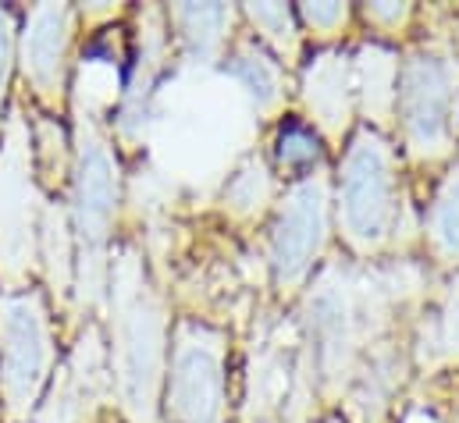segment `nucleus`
Here are the masks:
<instances>
[{
  "mask_svg": "<svg viewBox=\"0 0 459 423\" xmlns=\"http://www.w3.org/2000/svg\"><path fill=\"white\" fill-rule=\"evenodd\" d=\"M299 104L303 121L328 142H349V128L356 117V82H352V54L321 50L299 75Z\"/></svg>",
  "mask_w": 459,
  "mask_h": 423,
  "instance_id": "nucleus-13",
  "label": "nucleus"
},
{
  "mask_svg": "<svg viewBox=\"0 0 459 423\" xmlns=\"http://www.w3.org/2000/svg\"><path fill=\"white\" fill-rule=\"evenodd\" d=\"M317 399L321 395L296 317L264 310L249 334L238 423H314Z\"/></svg>",
  "mask_w": 459,
  "mask_h": 423,
  "instance_id": "nucleus-5",
  "label": "nucleus"
},
{
  "mask_svg": "<svg viewBox=\"0 0 459 423\" xmlns=\"http://www.w3.org/2000/svg\"><path fill=\"white\" fill-rule=\"evenodd\" d=\"M168 14L164 7H146L139 14V54L132 65V79L128 90L121 97V114H117V135L121 139H139L150 110H153V97H157V82L164 75L168 65Z\"/></svg>",
  "mask_w": 459,
  "mask_h": 423,
  "instance_id": "nucleus-14",
  "label": "nucleus"
},
{
  "mask_svg": "<svg viewBox=\"0 0 459 423\" xmlns=\"http://www.w3.org/2000/svg\"><path fill=\"white\" fill-rule=\"evenodd\" d=\"M39 267L47 274L50 296L65 306L68 296L75 292V238H72V220L68 207L50 200L43 211V228H39Z\"/></svg>",
  "mask_w": 459,
  "mask_h": 423,
  "instance_id": "nucleus-19",
  "label": "nucleus"
},
{
  "mask_svg": "<svg viewBox=\"0 0 459 423\" xmlns=\"http://www.w3.org/2000/svg\"><path fill=\"white\" fill-rule=\"evenodd\" d=\"M403 423H442L431 410H424V406H410L406 413H403Z\"/></svg>",
  "mask_w": 459,
  "mask_h": 423,
  "instance_id": "nucleus-27",
  "label": "nucleus"
},
{
  "mask_svg": "<svg viewBox=\"0 0 459 423\" xmlns=\"http://www.w3.org/2000/svg\"><path fill=\"white\" fill-rule=\"evenodd\" d=\"M225 75L242 86V93L249 97L253 114L260 121H274L285 117L289 104V68L249 32H238L231 39L229 54H225Z\"/></svg>",
  "mask_w": 459,
  "mask_h": 423,
  "instance_id": "nucleus-15",
  "label": "nucleus"
},
{
  "mask_svg": "<svg viewBox=\"0 0 459 423\" xmlns=\"http://www.w3.org/2000/svg\"><path fill=\"white\" fill-rule=\"evenodd\" d=\"M335 228L352 260H381L399 246L403 231V175H399V150L395 142L359 125L342 157L339 178L332 186Z\"/></svg>",
  "mask_w": 459,
  "mask_h": 423,
  "instance_id": "nucleus-4",
  "label": "nucleus"
},
{
  "mask_svg": "<svg viewBox=\"0 0 459 423\" xmlns=\"http://www.w3.org/2000/svg\"><path fill=\"white\" fill-rule=\"evenodd\" d=\"M108 423H117V420H108Z\"/></svg>",
  "mask_w": 459,
  "mask_h": 423,
  "instance_id": "nucleus-29",
  "label": "nucleus"
},
{
  "mask_svg": "<svg viewBox=\"0 0 459 423\" xmlns=\"http://www.w3.org/2000/svg\"><path fill=\"white\" fill-rule=\"evenodd\" d=\"M225 213L235 224H253L278 203L274 196V171L267 168V160L260 153H246L238 160V168L229 175L225 193H221Z\"/></svg>",
  "mask_w": 459,
  "mask_h": 423,
  "instance_id": "nucleus-20",
  "label": "nucleus"
},
{
  "mask_svg": "<svg viewBox=\"0 0 459 423\" xmlns=\"http://www.w3.org/2000/svg\"><path fill=\"white\" fill-rule=\"evenodd\" d=\"M317 423H345V417H342V413H328L325 420H317Z\"/></svg>",
  "mask_w": 459,
  "mask_h": 423,
  "instance_id": "nucleus-28",
  "label": "nucleus"
},
{
  "mask_svg": "<svg viewBox=\"0 0 459 423\" xmlns=\"http://www.w3.org/2000/svg\"><path fill=\"white\" fill-rule=\"evenodd\" d=\"M296 18H299V29H307L310 36L335 39V36H342L352 11H349V4H299Z\"/></svg>",
  "mask_w": 459,
  "mask_h": 423,
  "instance_id": "nucleus-24",
  "label": "nucleus"
},
{
  "mask_svg": "<svg viewBox=\"0 0 459 423\" xmlns=\"http://www.w3.org/2000/svg\"><path fill=\"white\" fill-rule=\"evenodd\" d=\"M325 168V139L303 117H281L274 132V178L299 182Z\"/></svg>",
  "mask_w": 459,
  "mask_h": 423,
  "instance_id": "nucleus-22",
  "label": "nucleus"
},
{
  "mask_svg": "<svg viewBox=\"0 0 459 423\" xmlns=\"http://www.w3.org/2000/svg\"><path fill=\"white\" fill-rule=\"evenodd\" d=\"M424 296L428 278L413 260H325L296 299L317 395L342 406L345 423L388 420L413 367Z\"/></svg>",
  "mask_w": 459,
  "mask_h": 423,
  "instance_id": "nucleus-1",
  "label": "nucleus"
},
{
  "mask_svg": "<svg viewBox=\"0 0 459 423\" xmlns=\"http://www.w3.org/2000/svg\"><path fill=\"white\" fill-rule=\"evenodd\" d=\"M108 370L125 423H160V392L168 370L171 317L168 299L153 285L143 253L121 246L108 271Z\"/></svg>",
  "mask_w": 459,
  "mask_h": 423,
  "instance_id": "nucleus-2",
  "label": "nucleus"
},
{
  "mask_svg": "<svg viewBox=\"0 0 459 423\" xmlns=\"http://www.w3.org/2000/svg\"><path fill=\"white\" fill-rule=\"evenodd\" d=\"M18 57V25L7 7H0V125H4V100L11 86V68Z\"/></svg>",
  "mask_w": 459,
  "mask_h": 423,
  "instance_id": "nucleus-25",
  "label": "nucleus"
},
{
  "mask_svg": "<svg viewBox=\"0 0 459 423\" xmlns=\"http://www.w3.org/2000/svg\"><path fill=\"white\" fill-rule=\"evenodd\" d=\"M231 338L225 327L182 317L171 327L160 410L168 423H229Z\"/></svg>",
  "mask_w": 459,
  "mask_h": 423,
  "instance_id": "nucleus-10",
  "label": "nucleus"
},
{
  "mask_svg": "<svg viewBox=\"0 0 459 423\" xmlns=\"http://www.w3.org/2000/svg\"><path fill=\"white\" fill-rule=\"evenodd\" d=\"M75 47V7L72 4H39L29 11L25 29L18 32V61L32 97L50 117L68 104V68Z\"/></svg>",
  "mask_w": 459,
  "mask_h": 423,
  "instance_id": "nucleus-11",
  "label": "nucleus"
},
{
  "mask_svg": "<svg viewBox=\"0 0 459 423\" xmlns=\"http://www.w3.org/2000/svg\"><path fill=\"white\" fill-rule=\"evenodd\" d=\"M111 392L108 341L97 320H86L82 338L75 341L65 367L54 374L43 402L25 423H93Z\"/></svg>",
  "mask_w": 459,
  "mask_h": 423,
  "instance_id": "nucleus-12",
  "label": "nucleus"
},
{
  "mask_svg": "<svg viewBox=\"0 0 459 423\" xmlns=\"http://www.w3.org/2000/svg\"><path fill=\"white\" fill-rule=\"evenodd\" d=\"M238 18L249 22V36L260 39L285 68H296L299 61V47H303V29L292 7L285 4H246L238 11Z\"/></svg>",
  "mask_w": 459,
  "mask_h": 423,
  "instance_id": "nucleus-23",
  "label": "nucleus"
},
{
  "mask_svg": "<svg viewBox=\"0 0 459 423\" xmlns=\"http://www.w3.org/2000/svg\"><path fill=\"white\" fill-rule=\"evenodd\" d=\"M168 29H175L182 54L189 65L211 68L225 61V50L231 47V25L238 22V11L225 4H175L164 11Z\"/></svg>",
  "mask_w": 459,
  "mask_h": 423,
  "instance_id": "nucleus-17",
  "label": "nucleus"
},
{
  "mask_svg": "<svg viewBox=\"0 0 459 423\" xmlns=\"http://www.w3.org/2000/svg\"><path fill=\"white\" fill-rule=\"evenodd\" d=\"M395 117L413 164H442L459 142V54L446 39H424L399 61Z\"/></svg>",
  "mask_w": 459,
  "mask_h": 423,
  "instance_id": "nucleus-6",
  "label": "nucleus"
},
{
  "mask_svg": "<svg viewBox=\"0 0 459 423\" xmlns=\"http://www.w3.org/2000/svg\"><path fill=\"white\" fill-rule=\"evenodd\" d=\"M352 82H356V104L363 121L385 132L395 121L399 54L385 43H359V50L352 54Z\"/></svg>",
  "mask_w": 459,
  "mask_h": 423,
  "instance_id": "nucleus-18",
  "label": "nucleus"
},
{
  "mask_svg": "<svg viewBox=\"0 0 459 423\" xmlns=\"http://www.w3.org/2000/svg\"><path fill=\"white\" fill-rule=\"evenodd\" d=\"M363 18H367V25L377 29L381 36H392V32H399V29L410 25L413 4H367V7H363Z\"/></svg>",
  "mask_w": 459,
  "mask_h": 423,
  "instance_id": "nucleus-26",
  "label": "nucleus"
},
{
  "mask_svg": "<svg viewBox=\"0 0 459 423\" xmlns=\"http://www.w3.org/2000/svg\"><path fill=\"white\" fill-rule=\"evenodd\" d=\"M57 374V338L39 289H0V420L25 423Z\"/></svg>",
  "mask_w": 459,
  "mask_h": 423,
  "instance_id": "nucleus-9",
  "label": "nucleus"
},
{
  "mask_svg": "<svg viewBox=\"0 0 459 423\" xmlns=\"http://www.w3.org/2000/svg\"><path fill=\"white\" fill-rule=\"evenodd\" d=\"M121 203V168L115 139L104 117L79 110L75 117V160H72V238H75V292L90 317L108 299L111 235Z\"/></svg>",
  "mask_w": 459,
  "mask_h": 423,
  "instance_id": "nucleus-3",
  "label": "nucleus"
},
{
  "mask_svg": "<svg viewBox=\"0 0 459 423\" xmlns=\"http://www.w3.org/2000/svg\"><path fill=\"white\" fill-rule=\"evenodd\" d=\"M424 242L438 267L459 271V157L431 196L428 220H424Z\"/></svg>",
  "mask_w": 459,
  "mask_h": 423,
  "instance_id": "nucleus-21",
  "label": "nucleus"
},
{
  "mask_svg": "<svg viewBox=\"0 0 459 423\" xmlns=\"http://www.w3.org/2000/svg\"><path fill=\"white\" fill-rule=\"evenodd\" d=\"M32 160V128L22 107H11L0 125V289H32L39 267V228L47 211Z\"/></svg>",
  "mask_w": 459,
  "mask_h": 423,
  "instance_id": "nucleus-7",
  "label": "nucleus"
},
{
  "mask_svg": "<svg viewBox=\"0 0 459 423\" xmlns=\"http://www.w3.org/2000/svg\"><path fill=\"white\" fill-rule=\"evenodd\" d=\"M413 363L424 374L459 367V271L431 296H424L413 324Z\"/></svg>",
  "mask_w": 459,
  "mask_h": 423,
  "instance_id": "nucleus-16",
  "label": "nucleus"
},
{
  "mask_svg": "<svg viewBox=\"0 0 459 423\" xmlns=\"http://www.w3.org/2000/svg\"><path fill=\"white\" fill-rule=\"evenodd\" d=\"M332 175L328 168L289 182L274 203L267 228V278L278 306H292L317 267L332 238Z\"/></svg>",
  "mask_w": 459,
  "mask_h": 423,
  "instance_id": "nucleus-8",
  "label": "nucleus"
}]
</instances>
